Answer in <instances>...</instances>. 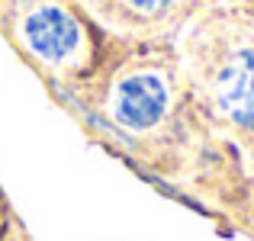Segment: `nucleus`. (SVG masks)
<instances>
[{"label": "nucleus", "mask_w": 254, "mask_h": 241, "mask_svg": "<svg viewBox=\"0 0 254 241\" xmlns=\"http://www.w3.org/2000/svg\"><path fill=\"white\" fill-rule=\"evenodd\" d=\"M216 100L235 125L254 132V49H242L225 61L216 80Z\"/></svg>", "instance_id": "obj_1"}, {"label": "nucleus", "mask_w": 254, "mask_h": 241, "mask_svg": "<svg viewBox=\"0 0 254 241\" xmlns=\"http://www.w3.org/2000/svg\"><path fill=\"white\" fill-rule=\"evenodd\" d=\"M23 39L42 61H64L77 49V23L58 6H39L26 16Z\"/></svg>", "instance_id": "obj_2"}, {"label": "nucleus", "mask_w": 254, "mask_h": 241, "mask_svg": "<svg viewBox=\"0 0 254 241\" xmlns=\"http://www.w3.org/2000/svg\"><path fill=\"white\" fill-rule=\"evenodd\" d=\"M116 119L129 129H151L168 110V90L155 74L126 77L113 100Z\"/></svg>", "instance_id": "obj_3"}, {"label": "nucleus", "mask_w": 254, "mask_h": 241, "mask_svg": "<svg viewBox=\"0 0 254 241\" xmlns=\"http://www.w3.org/2000/svg\"><path fill=\"white\" fill-rule=\"evenodd\" d=\"M123 3H129L132 10H138V13H164V10H171L177 0H123Z\"/></svg>", "instance_id": "obj_4"}, {"label": "nucleus", "mask_w": 254, "mask_h": 241, "mask_svg": "<svg viewBox=\"0 0 254 241\" xmlns=\"http://www.w3.org/2000/svg\"><path fill=\"white\" fill-rule=\"evenodd\" d=\"M3 229H6V206H3V199H0V235H3Z\"/></svg>", "instance_id": "obj_5"}]
</instances>
